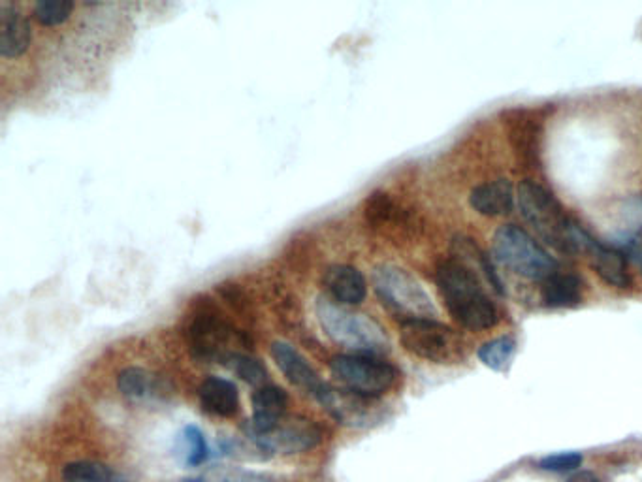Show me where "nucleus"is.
I'll use <instances>...</instances> for the list:
<instances>
[{
	"label": "nucleus",
	"mask_w": 642,
	"mask_h": 482,
	"mask_svg": "<svg viewBox=\"0 0 642 482\" xmlns=\"http://www.w3.org/2000/svg\"><path fill=\"white\" fill-rule=\"evenodd\" d=\"M74 10L70 0H40L34 4V17L44 27H55L65 23Z\"/></svg>",
	"instance_id": "26"
},
{
	"label": "nucleus",
	"mask_w": 642,
	"mask_h": 482,
	"mask_svg": "<svg viewBox=\"0 0 642 482\" xmlns=\"http://www.w3.org/2000/svg\"><path fill=\"white\" fill-rule=\"evenodd\" d=\"M541 300L550 309L580 306L584 300V283L578 275L556 272L543 283Z\"/></svg>",
	"instance_id": "20"
},
{
	"label": "nucleus",
	"mask_w": 642,
	"mask_h": 482,
	"mask_svg": "<svg viewBox=\"0 0 642 482\" xmlns=\"http://www.w3.org/2000/svg\"><path fill=\"white\" fill-rule=\"evenodd\" d=\"M202 409L213 417L230 418L240 411L238 386L223 377H208L198 390Z\"/></svg>",
	"instance_id": "16"
},
{
	"label": "nucleus",
	"mask_w": 642,
	"mask_h": 482,
	"mask_svg": "<svg viewBox=\"0 0 642 482\" xmlns=\"http://www.w3.org/2000/svg\"><path fill=\"white\" fill-rule=\"evenodd\" d=\"M575 253H584L590 258L597 275L614 289H629L631 275L627 270L626 257L620 249L594 240L582 226H575Z\"/></svg>",
	"instance_id": "11"
},
{
	"label": "nucleus",
	"mask_w": 642,
	"mask_h": 482,
	"mask_svg": "<svg viewBox=\"0 0 642 482\" xmlns=\"http://www.w3.org/2000/svg\"><path fill=\"white\" fill-rule=\"evenodd\" d=\"M249 439L257 449L268 454H302L315 449L321 443L322 434L317 424L302 417H287L277 420L268 428H251L245 426Z\"/></svg>",
	"instance_id": "9"
},
{
	"label": "nucleus",
	"mask_w": 642,
	"mask_h": 482,
	"mask_svg": "<svg viewBox=\"0 0 642 482\" xmlns=\"http://www.w3.org/2000/svg\"><path fill=\"white\" fill-rule=\"evenodd\" d=\"M567 482H601V479L595 477L594 473H590V471H580Z\"/></svg>",
	"instance_id": "29"
},
{
	"label": "nucleus",
	"mask_w": 642,
	"mask_h": 482,
	"mask_svg": "<svg viewBox=\"0 0 642 482\" xmlns=\"http://www.w3.org/2000/svg\"><path fill=\"white\" fill-rule=\"evenodd\" d=\"M187 341L196 360L223 364L230 354L240 353L234 347H240L243 338L241 332L219 313L204 307L198 309L189 321Z\"/></svg>",
	"instance_id": "8"
},
{
	"label": "nucleus",
	"mask_w": 642,
	"mask_h": 482,
	"mask_svg": "<svg viewBox=\"0 0 642 482\" xmlns=\"http://www.w3.org/2000/svg\"><path fill=\"white\" fill-rule=\"evenodd\" d=\"M219 482H275L272 477L255 473V471H230L223 475Z\"/></svg>",
	"instance_id": "28"
},
{
	"label": "nucleus",
	"mask_w": 642,
	"mask_h": 482,
	"mask_svg": "<svg viewBox=\"0 0 642 482\" xmlns=\"http://www.w3.org/2000/svg\"><path fill=\"white\" fill-rule=\"evenodd\" d=\"M181 482H211L208 481V479H204V477H187V479H183Z\"/></svg>",
	"instance_id": "30"
},
{
	"label": "nucleus",
	"mask_w": 642,
	"mask_h": 482,
	"mask_svg": "<svg viewBox=\"0 0 642 482\" xmlns=\"http://www.w3.org/2000/svg\"><path fill=\"white\" fill-rule=\"evenodd\" d=\"M400 341L407 353L434 364H456L466 356L460 332L435 319L402 322Z\"/></svg>",
	"instance_id": "6"
},
{
	"label": "nucleus",
	"mask_w": 642,
	"mask_h": 482,
	"mask_svg": "<svg viewBox=\"0 0 642 482\" xmlns=\"http://www.w3.org/2000/svg\"><path fill=\"white\" fill-rule=\"evenodd\" d=\"M253 418L247 426L251 428H268L277 420L287 417L289 407V394L277 385L258 386L253 394Z\"/></svg>",
	"instance_id": "18"
},
{
	"label": "nucleus",
	"mask_w": 642,
	"mask_h": 482,
	"mask_svg": "<svg viewBox=\"0 0 642 482\" xmlns=\"http://www.w3.org/2000/svg\"><path fill=\"white\" fill-rule=\"evenodd\" d=\"M364 217L373 230L390 238L409 236L417 226L415 215L403 208L400 202H396L392 194L383 191L371 194L366 200Z\"/></svg>",
	"instance_id": "13"
},
{
	"label": "nucleus",
	"mask_w": 642,
	"mask_h": 482,
	"mask_svg": "<svg viewBox=\"0 0 642 482\" xmlns=\"http://www.w3.org/2000/svg\"><path fill=\"white\" fill-rule=\"evenodd\" d=\"M435 283L450 317L462 328L482 332L499 321L498 306L484 290L482 279L462 262L450 258L437 266Z\"/></svg>",
	"instance_id": "1"
},
{
	"label": "nucleus",
	"mask_w": 642,
	"mask_h": 482,
	"mask_svg": "<svg viewBox=\"0 0 642 482\" xmlns=\"http://www.w3.org/2000/svg\"><path fill=\"white\" fill-rule=\"evenodd\" d=\"M223 366L232 371L234 375H238L245 383L253 386L268 385V370L266 366L251 354L247 353H234L230 354L223 362Z\"/></svg>",
	"instance_id": "25"
},
{
	"label": "nucleus",
	"mask_w": 642,
	"mask_h": 482,
	"mask_svg": "<svg viewBox=\"0 0 642 482\" xmlns=\"http://www.w3.org/2000/svg\"><path fill=\"white\" fill-rule=\"evenodd\" d=\"M518 208L524 221L546 245L556 251L575 253V226L558 198L533 179H524L518 185Z\"/></svg>",
	"instance_id": "2"
},
{
	"label": "nucleus",
	"mask_w": 642,
	"mask_h": 482,
	"mask_svg": "<svg viewBox=\"0 0 642 482\" xmlns=\"http://www.w3.org/2000/svg\"><path fill=\"white\" fill-rule=\"evenodd\" d=\"M117 388L123 398L132 403L151 402L161 398L166 392L164 383L157 375L149 373L144 368H125L117 375Z\"/></svg>",
	"instance_id": "21"
},
{
	"label": "nucleus",
	"mask_w": 642,
	"mask_h": 482,
	"mask_svg": "<svg viewBox=\"0 0 642 482\" xmlns=\"http://www.w3.org/2000/svg\"><path fill=\"white\" fill-rule=\"evenodd\" d=\"M371 279L383 306L402 322L435 319L437 309L430 294L407 270L383 264L373 270Z\"/></svg>",
	"instance_id": "4"
},
{
	"label": "nucleus",
	"mask_w": 642,
	"mask_h": 482,
	"mask_svg": "<svg viewBox=\"0 0 642 482\" xmlns=\"http://www.w3.org/2000/svg\"><path fill=\"white\" fill-rule=\"evenodd\" d=\"M494 255L514 274L530 281L545 283L550 275L560 272L556 258L550 257L539 241L516 225H503L494 236Z\"/></svg>",
	"instance_id": "5"
},
{
	"label": "nucleus",
	"mask_w": 642,
	"mask_h": 482,
	"mask_svg": "<svg viewBox=\"0 0 642 482\" xmlns=\"http://www.w3.org/2000/svg\"><path fill=\"white\" fill-rule=\"evenodd\" d=\"M582 466V454L580 452H558L550 454L539 462V467L545 471H554V473H565L573 471Z\"/></svg>",
	"instance_id": "27"
},
{
	"label": "nucleus",
	"mask_w": 642,
	"mask_h": 482,
	"mask_svg": "<svg viewBox=\"0 0 642 482\" xmlns=\"http://www.w3.org/2000/svg\"><path fill=\"white\" fill-rule=\"evenodd\" d=\"M452 255H454V260L462 262L471 272L479 275L482 281L494 292H498V294L505 292L498 272L492 266V260L471 238H466V236L454 238V241H452Z\"/></svg>",
	"instance_id": "19"
},
{
	"label": "nucleus",
	"mask_w": 642,
	"mask_h": 482,
	"mask_svg": "<svg viewBox=\"0 0 642 482\" xmlns=\"http://www.w3.org/2000/svg\"><path fill=\"white\" fill-rule=\"evenodd\" d=\"M177 454L185 466H202L208 460V441L200 428L196 426H185L177 437Z\"/></svg>",
	"instance_id": "23"
},
{
	"label": "nucleus",
	"mask_w": 642,
	"mask_h": 482,
	"mask_svg": "<svg viewBox=\"0 0 642 482\" xmlns=\"http://www.w3.org/2000/svg\"><path fill=\"white\" fill-rule=\"evenodd\" d=\"M328 300L339 306H360L368 296V283L362 272L347 264H334L322 277Z\"/></svg>",
	"instance_id": "14"
},
{
	"label": "nucleus",
	"mask_w": 642,
	"mask_h": 482,
	"mask_svg": "<svg viewBox=\"0 0 642 482\" xmlns=\"http://www.w3.org/2000/svg\"><path fill=\"white\" fill-rule=\"evenodd\" d=\"M66 482H129L112 466L93 460L72 462L63 469Z\"/></svg>",
	"instance_id": "22"
},
{
	"label": "nucleus",
	"mask_w": 642,
	"mask_h": 482,
	"mask_svg": "<svg viewBox=\"0 0 642 482\" xmlns=\"http://www.w3.org/2000/svg\"><path fill=\"white\" fill-rule=\"evenodd\" d=\"M272 356L275 366L287 377L290 385L302 390L315 402L322 403L326 400L332 386L322 379L315 368L292 345L283 343V341L273 343Z\"/></svg>",
	"instance_id": "12"
},
{
	"label": "nucleus",
	"mask_w": 642,
	"mask_h": 482,
	"mask_svg": "<svg viewBox=\"0 0 642 482\" xmlns=\"http://www.w3.org/2000/svg\"><path fill=\"white\" fill-rule=\"evenodd\" d=\"M514 356H516V341L511 336H501V338L486 341L479 349L482 364L499 373L509 371L513 366Z\"/></svg>",
	"instance_id": "24"
},
{
	"label": "nucleus",
	"mask_w": 642,
	"mask_h": 482,
	"mask_svg": "<svg viewBox=\"0 0 642 482\" xmlns=\"http://www.w3.org/2000/svg\"><path fill=\"white\" fill-rule=\"evenodd\" d=\"M33 40L31 25L21 10L10 2H0V55L6 59L23 55Z\"/></svg>",
	"instance_id": "15"
},
{
	"label": "nucleus",
	"mask_w": 642,
	"mask_h": 482,
	"mask_svg": "<svg viewBox=\"0 0 642 482\" xmlns=\"http://www.w3.org/2000/svg\"><path fill=\"white\" fill-rule=\"evenodd\" d=\"M330 370L345 390L364 398L385 394L400 377L390 362L370 354H339L330 362Z\"/></svg>",
	"instance_id": "7"
},
{
	"label": "nucleus",
	"mask_w": 642,
	"mask_h": 482,
	"mask_svg": "<svg viewBox=\"0 0 642 482\" xmlns=\"http://www.w3.org/2000/svg\"><path fill=\"white\" fill-rule=\"evenodd\" d=\"M317 319L321 324L324 334L345 347L353 354H370L381 356L388 351L390 343L386 338L385 330L366 315H356L332 300L321 298L315 306Z\"/></svg>",
	"instance_id": "3"
},
{
	"label": "nucleus",
	"mask_w": 642,
	"mask_h": 482,
	"mask_svg": "<svg viewBox=\"0 0 642 482\" xmlns=\"http://www.w3.org/2000/svg\"><path fill=\"white\" fill-rule=\"evenodd\" d=\"M469 206L484 217H501L513 211V185L509 179H494L477 185L469 194Z\"/></svg>",
	"instance_id": "17"
},
{
	"label": "nucleus",
	"mask_w": 642,
	"mask_h": 482,
	"mask_svg": "<svg viewBox=\"0 0 642 482\" xmlns=\"http://www.w3.org/2000/svg\"><path fill=\"white\" fill-rule=\"evenodd\" d=\"M503 129L513 149L516 162L526 170L541 168L545 117L539 110L514 108L501 115Z\"/></svg>",
	"instance_id": "10"
}]
</instances>
